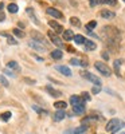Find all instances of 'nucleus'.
I'll use <instances>...</instances> for the list:
<instances>
[{
  "mask_svg": "<svg viewBox=\"0 0 125 134\" xmlns=\"http://www.w3.org/2000/svg\"><path fill=\"white\" fill-rule=\"evenodd\" d=\"M0 83H2L4 87H8L9 86V83H8V81L6 79V78L3 76V75H0Z\"/></svg>",
  "mask_w": 125,
  "mask_h": 134,
  "instance_id": "nucleus-33",
  "label": "nucleus"
},
{
  "mask_svg": "<svg viewBox=\"0 0 125 134\" xmlns=\"http://www.w3.org/2000/svg\"><path fill=\"white\" fill-rule=\"evenodd\" d=\"M70 23L73 26H75V27H81V21H79V19L77 16H71L70 18Z\"/></svg>",
  "mask_w": 125,
  "mask_h": 134,
  "instance_id": "nucleus-28",
  "label": "nucleus"
},
{
  "mask_svg": "<svg viewBox=\"0 0 125 134\" xmlns=\"http://www.w3.org/2000/svg\"><path fill=\"white\" fill-rule=\"evenodd\" d=\"M81 66L86 67V66H87V62H85V60H81Z\"/></svg>",
  "mask_w": 125,
  "mask_h": 134,
  "instance_id": "nucleus-44",
  "label": "nucleus"
},
{
  "mask_svg": "<svg viewBox=\"0 0 125 134\" xmlns=\"http://www.w3.org/2000/svg\"><path fill=\"white\" fill-rule=\"evenodd\" d=\"M55 70L59 71V72L63 74V75H66V76H71V70H70L67 66H56Z\"/></svg>",
  "mask_w": 125,
  "mask_h": 134,
  "instance_id": "nucleus-12",
  "label": "nucleus"
},
{
  "mask_svg": "<svg viewBox=\"0 0 125 134\" xmlns=\"http://www.w3.org/2000/svg\"><path fill=\"white\" fill-rule=\"evenodd\" d=\"M90 7H97L100 3H102V0H89Z\"/></svg>",
  "mask_w": 125,
  "mask_h": 134,
  "instance_id": "nucleus-34",
  "label": "nucleus"
},
{
  "mask_svg": "<svg viewBox=\"0 0 125 134\" xmlns=\"http://www.w3.org/2000/svg\"><path fill=\"white\" fill-rule=\"evenodd\" d=\"M49 26L55 31V34H61V32H63V27L58 23V21H55V20H50V21H49Z\"/></svg>",
  "mask_w": 125,
  "mask_h": 134,
  "instance_id": "nucleus-9",
  "label": "nucleus"
},
{
  "mask_svg": "<svg viewBox=\"0 0 125 134\" xmlns=\"http://www.w3.org/2000/svg\"><path fill=\"white\" fill-rule=\"evenodd\" d=\"M23 81L27 82L28 85H35V83H37V81H35V79H31V78H23Z\"/></svg>",
  "mask_w": 125,
  "mask_h": 134,
  "instance_id": "nucleus-38",
  "label": "nucleus"
},
{
  "mask_svg": "<svg viewBox=\"0 0 125 134\" xmlns=\"http://www.w3.org/2000/svg\"><path fill=\"white\" fill-rule=\"evenodd\" d=\"M94 67L96 69L104 75V76H110V74H112V71H110V69L108 67V64H105L104 62H96L94 63Z\"/></svg>",
  "mask_w": 125,
  "mask_h": 134,
  "instance_id": "nucleus-3",
  "label": "nucleus"
},
{
  "mask_svg": "<svg viewBox=\"0 0 125 134\" xmlns=\"http://www.w3.org/2000/svg\"><path fill=\"white\" fill-rule=\"evenodd\" d=\"M32 110H35L37 113L40 114V115H47V114H49L47 110H44V109H42V107H39V106H37V105H32Z\"/></svg>",
  "mask_w": 125,
  "mask_h": 134,
  "instance_id": "nucleus-22",
  "label": "nucleus"
},
{
  "mask_svg": "<svg viewBox=\"0 0 125 134\" xmlns=\"http://www.w3.org/2000/svg\"><path fill=\"white\" fill-rule=\"evenodd\" d=\"M101 91V86H94L93 88H92V93L93 94H98Z\"/></svg>",
  "mask_w": 125,
  "mask_h": 134,
  "instance_id": "nucleus-39",
  "label": "nucleus"
},
{
  "mask_svg": "<svg viewBox=\"0 0 125 134\" xmlns=\"http://www.w3.org/2000/svg\"><path fill=\"white\" fill-rule=\"evenodd\" d=\"M122 127H125V122H124V121H121V119H117V118L110 119V121L108 122V124H106V126H105L106 131H112V133L118 131V130H120V129H122Z\"/></svg>",
  "mask_w": 125,
  "mask_h": 134,
  "instance_id": "nucleus-2",
  "label": "nucleus"
},
{
  "mask_svg": "<svg viewBox=\"0 0 125 134\" xmlns=\"http://www.w3.org/2000/svg\"><path fill=\"white\" fill-rule=\"evenodd\" d=\"M81 75L84 76V78H86L87 81H90L92 83H94L96 86H101L102 85V82H101V79L98 76H96V75H93L92 72H87V71H82L81 72Z\"/></svg>",
  "mask_w": 125,
  "mask_h": 134,
  "instance_id": "nucleus-4",
  "label": "nucleus"
},
{
  "mask_svg": "<svg viewBox=\"0 0 125 134\" xmlns=\"http://www.w3.org/2000/svg\"><path fill=\"white\" fill-rule=\"evenodd\" d=\"M7 67L8 69H11V70H16V71H20V66L15 62V60H9L8 63H7Z\"/></svg>",
  "mask_w": 125,
  "mask_h": 134,
  "instance_id": "nucleus-21",
  "label": "nucleus"
},
{
  "mask_svg": "<svg viewBox=\"0 0 125 134\" xmlns=\"http://www.w3.org/2000/svg\"><path fill=\"white\" fill-rule=\"evenodd\" d=\"M46 90H47V93H50L51 97H55V98H58V97L62 95V93H61L59 90H55V88H53L51 86H47V87H46Z\"/></svg>",
  "mask_w": 125,
  "mask_h": 134,
  "instance_id": "nucleus-18",
  "label": "nucleus"
},
{
  "mask_svg": "<svg viewBox=\"0 0 125 134\" xmlns=\"http://www.w3.org/2000/svg\"><path fill=\"white\" fill-rule=\"evenodd\" d=\"M67 50H69V52H75V50H74L71 46H67Z\"/></svg>",
  "mask_w": 125,
  "mask_h": 134,
  "instance_id": "nucleus-43",
  "label": "nucleus"
},
{
  "mask_svg": "<svg viewBox=\"0 0 125 134\" xmlns=\"http://www.w3.org/2000/svg\"><path fill=\"white\" fill-rule=\"evenodd\" d=\"M96 27H97V21L96 20H92V21H89V23L86 24V30H89V31H92Z\"/></svg>",
  "mask_w": 125,
  "mask_h": 134,
  "instance_id": "nucleus-30",
  "label": "nucleus"
},
{
  "mask_svg": "<svg viewBox=\"0 0 125 134\" xmlns=\"http://www.w3.org/2000/svg\"><path fill=\"white\" fill-rule=\"evenodd\" d=\"M7 8H8V12H9V14H16V12H18V5H16L15 3H11Z\"/></svg>",
  "mask_w": 125,
  "mask_h": 134,
  "instance_id": "nucleus-27",
  "label": "nucleus"
},
{
  "mask_svg": "<svg viewBox=\"0 0 125 134\" xmlns=\"http://www.w3.org/2000/svg\"><path fill=\"white\" fill-rule=\"evenodd\" d=\"M73 111H74L75 114H84V113H85V103L73 106Z\"/></svg>",
  "mask_w": 125,
  "mask_h": 134,
  "instance_id": "nucleus-19",
  "label": "nucleus"
},
{
  "mask_svg": "<svg viewBox=\"0 0 125 134\" xmlns=\"http://www.w3.org/2000/svg\"><path fill=\"white\" fill-rule=\"evenodd\" d=\"M120 134H125V133H120Z\"/></svg>",
  "mask_w": 125,
  "mask_h": 134,
  "instance_id": "nucleus-46",
  "label": "nucleus"
},
{
  "mask_svg": "<svg viewBox=\"0 0 125 134\" xmlns=\"http://www.w3.org/2000/svg\"><path fill=\"white\" fill-rule=\"evenodd\" d=\"M49 38L51 39V42H53V43L55 44V46L58 47V48H62V47L65 46L63 42L61 40V38H59L58 35H56V34H54L53 31H49Z\"/></svg>",
  "mask_w": 125,
  "mask_h": 134,
  "instance_id": "nucleus-6",
  "label": "nucleus"
},
{
  "mask_svg": "<svg viewBox=\"0 0 125 134\" xmlns=\"http://www.w3.org/2000/svg\"><path fill=\"white\" fill-rule=\"evenodd\" d=\"M102 58H104V59H106V60H108V59H109V55H108L106 52H102Z\"/></svg>",
  "mask_w": 125,
  "mask_h": 134,
  "instance_id": "nucleus-41",
  "label": "nucleus"
},
{
  "mask_svg": "<svg viewBox=\"0 0 125 134\" xmlns=\"http://www.w3.org/2000/svg\"><path fill=\"white\" fill-rule=\"evenodd\" d=\"M28 46L31 48H34L35 51H39V52H44V51L47 50V46H44V44H42V43H39L37 40H34V39L28 40Z\"/></svg>",
  "mask_w": 125,
  "mask_h": 134,
  "instance_id": "nucleus-5",
  "label": "nucleus"
},
{
  "mask_svg": "<svg viewBox=\"0 0 125 134\" xmlns=\"http://www.w3.org/2000/svg\"><path fill=\"white\" fill-rule=\"evenodd\" d=\"M70 103H71L73 106H77V105L85 103V100H84L81 97H78V95H73V97H70Z\"/></svg>",
  "mask_w": 125,
  "mask_h": 134,
  "instance_id": "nucleus-15",
  "label": "nucleus"
},
{
  "mask_svg": "<svg viewBox=\"0 0 125 134\" xmlns=\"http://www.w3.org/2000/svg\"><path fill=\"white\" fill-rule=\"evenodd\" d=\"M121 64H122V60H121V59L114 60V72H116L117 76H120V66H121Z\"/></svg>",
  "mask_w": 125,
  "mask_h": 134,
  "instance_id": "nucleus-25",
  "label": "nucleus"
},
{
  "mask_svg": "<svg viewBox=\"0 0 125 134\" xmlns=\"http://www.w3.org/2000/svg\"><path fill=\"white\" fill-rule=\"evenodd\" d=\"M100 16L104 18V19H114L116 14L113 12V11H109V9H102L100 12Z\"/></svg>",
  "mask_w": 125,
  "mask_h": 134,
  "instance_id": "nucleus-13",
  "label": "nucleus"
},
{
  "mask_svg": "<svg viewBox=\"0 0 125 134\" xmlns=\"http://www.w3.org/2000/svg\"><path fill=\"white\" fill-rule=\"evenodd\" d=\"M51 58L53 59H61L62 57H63V52L61 51V50H54V51H51Z\"/></svg>",
  "mask_w": 125,
  "mask_h": 134,
  "instance_id": "nucleus-23",
  "label": "nucleus"
},
{
  "mask_svg": "<svg viewBox=\"0 0 125 134\" xmlns=\"http://www.w3.org/2000/svg\"><path fill=\"white\" fill-rule=\"evenodd\" d=\"M74 36H75V35L73 34L71 30H65V31H63V39H65V40H73Z\"/></svg>",
  "mask_w": 125,
  "mask_h": 134,
  "instance_id": "nucleus-20",
  "label": "nucleus"
},
{
  "mask_svg": "<svg viewBox=\"0 0 125 134\" xmlns=\"http://www.w3.org/2000/svg\"><path fill=\"white\" fill-rule=\"evenodd\" d=\"M31 38L34 40H37V42H39V43H42V44L46 46V40H44V36L42 35V34H39L37 31H31Z\"/></svg>",
  "mask_w": 125,
  "mask_h": 134,
  "instance_id": "nucleus-10",
  "label": "nucleus"
},
{
  "mask_svg": "<svg viewBox=\"0 0 125 134\" xmlns=\"http://www.w3.org/2000/svg\"><path fill=\"white\" fill-rule=\"evenodd\" d=\"M84 46H85V51H94L97 48V44L92 40H86L84 43Z\"/></svg>",
  "mask_w": 125,
  "mask_h": 134,
  "instance_id": "nucleus-14",
  "label": "nucleus"
},
{
  "mask_svg": "<svg viewBox=\"0 0 125 134\" xmlns=\"http://www.w3.org/2000/svg\"><path fill=\"white\" fill-rule=\"evenodd\" d=\"M102 3H105V4H109V5H116L117 0H102Z\"/></svg>",
  "mask_w": 125,
  "mask_h": 134,
  "instance_id": "nucleus-37",
  "label": "nucleus"
},
{
  "mask_svg": "<svg viewBox=\"0 0 125 134\" xmlns=\"http://www.w3.org/2000/svg\"><path fill=\"white\" fill-rule=\"evenodd\" d=\"M73 40H74V42H75L77 44H84V43L86 42V39H85V38H84L82 35H75Z\"/></svg>",
  "mask_w": 125,
  "mask_h": 134,
  "instance_id": "nucleus-26",
  "label": "nucleus"
},
{
  "mask_svg": "<svg viewBox=\"0 0 125 134\" xmlns=\"http://www.w3.org/2000/svg\"><path fill=\"white\" fill-rule=\"evenodd\" d=\"M102 32L106 35V39H112V40H116V42H120V31L113 27V26H105L102 28Z\"/></svg>",
  "mask_w": 125,
  "mask_h": 134,
  "instance_id": "nucleus-1",
  "label": "nucleus"
},
{
  "mask_svg": "<svg viewBox=\"0 0 125 134\" xmlns=\"http://www.w3.org/2000/svg\"><path fill=\"white\" fill-rule=\"evenodd\" d=\"M100 118L98 117H96V115H89V117H86V118H84L81 122H82V125H89V124H92V122H96V121H98Z\"/></svg>",
  "mask_w": 125,
  "mask_h": 134,
  "instance_id": "nucleus-17",
  "label": "nucleus"
},
{
  "mask_svg": "<svg viewBox=\"0 0 125 134\" xmlns=\"http://www.w3.org/2000/svg\"><path fill=\"white\" fill-rule=\"evenodd\" d=\"M54 107L58 109V110H65L67 107V103L65 102V100H58V102L54 103Z\"/></svg>",
  "mask_w": 125,
  "mask_h": 134,
  "instance_id": "nucleus-24",
  "label": "nucleus"
},
{
  "mask_svg": "<svg viewBox=\"0 0 125 134\" xmlns=\"http://www.w3.org/2000/svg\"><path fill=\"white\" fill-rule=\"evenodd\" d=\"M4 19H6L4 14H3V12H0V21H4Z\"/></svg>",
  "mask_w": 125,
  "mask_h": 134,
  "instance_id": "nucleus-42",
  "label": "nucleus"
},
{
  "mask_svg": "<svg viewBox=\"0 0 125 134\" xmlns=\"http://www.w3.org/2000/svg\"><path fill=\"white\" fill-rule=\"evenodd\" d=\"M12 32H14V35H16V36L20 38V39H22V38H24V35H26V34L22 31V30H19V28H14Z\"/></svg>",
  "mask_w": 125,
  "mask_h": 134,
  "instance_id": "nucleus-29",
  "label": "nucleus"
},
{
  "mask_svg": "<svg viewBox=\"0 0 125 134\" xmlns=\"http://www.w3.org/2000/svg\"><path fill=\"white\" fill-rule=\"evenodd\" d=\"M7 43L8 44H12V46H16V44H18V40H15V38H12V36H8L7 38Z\"/></svg>",
  "mask_w": 125,
  "mask_h": 134,
  "instance_id": "nucleus-32",
  "label": "nucleus"
},
{
  "mask_svg": "<svg viewBox=\"0 0 125 134\" xmlns=\"http://www.w3.org/2000/svg\"><path fill=\"white\" fill-rule=\"evenodd\" d=\"M70 63H71L73 66H81V60H79V59H77V58H73V59H70Z\"/></svg>",
  "mask_w": 125,
  "mask_h": 134,
  "instance_id": "nucleus-35",
  "label": "nucleus"
},
{
  "mask_svg": "<svg viewBox=\"0 0 125 134\" xmlns=\"http://www.w3.org/2000/svg\"><path fill=\"white\" fill-rule=\"evenodd\" d=\"M124 2H125V0H124Z\"/></svg>",
  "mask_w": 125,
  "mask_h": 134,
  "instance_id": "nucleus-47",
  "label": "nucleus"
},
{
  "mask_svg": "<svg viewBox=\"0 0 125 134\" xmlns=\"http://www.w3.org/2000/svg\"><path fill=\"white\" fill-rule=\"evenodd\" d=\"M81 98H82V99L85 100V102H87V100H90V95H89V93H86V91H84V93H82Z\"/></svg>",
  "mask_w": 125,
  "mask_h": 134,
  "instance_id": "nucleus-36",
  "label": "nucleus"
},
{
  "mask_svg": "<svg viewBox=\"0 0 125 134\" xmlns=\"http://www.w3.org/2000/svg\"><path fill=\"white\" fill-rule=\"evenodd\" d=\"M11 115H12V114H11L9 111H6V113H3L2 115H0V119H2V121H8L11 118Z\"/></svg>",
  "mask_w": 125,
  "mask_h": 134,
  "instance_id": "nucleus-31",
  "label": "nucleus"
},
{
  "mask_svg": "<svg viewBox=\"0 0 125 134\" xmlns=\"http://www.w3.org/2000/svg\"><path fill=\"white\" fill-rule=\"evenodd\" d=\"M3 72H6V74H7V75H11V76H14V72H12V71H9V70H8V69H6V70H4V71H3Z\"/></svg>",
  "mask_w": 125,
  "mask_h": 134,
  "instance_id": "nucleus-40",
  "label": "nucleus"
},
{
  "mask_svg": "<svg viewBox=\"0 0 125 134\" xmlns=\"http://www.w3.org/2000/svg\"><path fill=\"white\" fill-rule=\"evenodd\" d=\"M86 133H87V126H85V125L78 126L75 129H69L65 131V134H86Z\"/></svg>",
  "mask_w": 125,
  "mask_h": 134,
  "instance_id": "nucleus-7",
  "label": "nucleus"
},
{
  "mask_svg": "<svg viewBox=\"0 0 125 134\" xmlns=\"http://www.w3.org/2000/svg\"><path fill=\"white\" fill-rule=\"evenodd\" d=\"M65 117H66V111H65V110H58V111L54 114V121H55V122H59V121L65 119Z\"/></svg>",
  "mask_w": 125,
  "mask_h": 134,
  "instance_id": "nucleus-16",
  "label": "nucleus"
},
{
  "mask_svg": "<svg viewBox=\"0 0 125 134\" xmlns=\"http://www.w3.org/2000/svg\"><path fill=\"white\" fill-rule=\"evenodd\" d=\"M46 12H47L50 16L55 18V19H62V18H63V14L61 12V11H58L56 8H54V7H49V8L46 9Z\"/></svg>",
  "mask_w": 125,
  "mask_h": 134,
  "instance_id": "nucleus-8",
  "label": "nucleus"
},
{
  "mask_svg": "<svg viewBox=\"0 0 125 134\" xmlns=\"http://www.w3.org/2000/svg\"><path fill=\"white\" fill-rule=\"evenodd\" d=\"M3 7H4V4H3L2 2H0V12H2V9H3Z\"/></svg>",
  "mask_w": 125,
  "mask_h": 134,
  "instance_id": "nucleus-45",
  "label": "nucleus"
},
{
  "mask_svg": "<svg viewBox=\"0 0 125 134\" xmlns=\"http://www.w3.org/2000/svg\"><path fill=\"white\" fill-rule=\"evenodd\" d=\"M26 12H27V15L31 18V20H32V21H34V23H35L37 26H39V24H40V21L38 20V18H37L35 12H34V9H32L31 7H27V8H26Z\"/></svg>",
  "mask_w": 125,
  "mask_h": 134,
  "instance_id": "nucleus-11",
  "label": "nucleus"
}]
</instances>
